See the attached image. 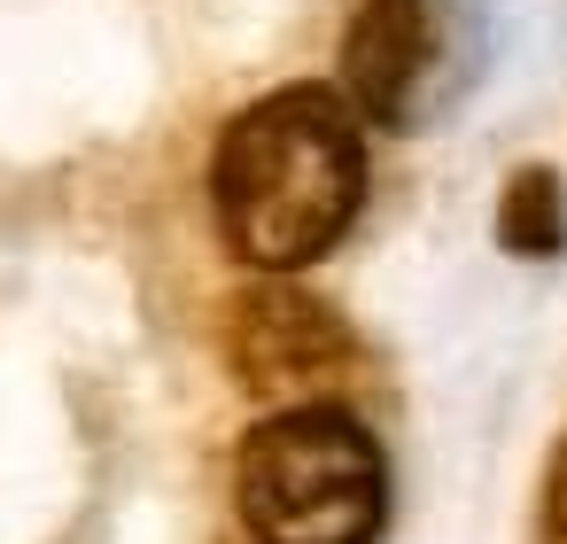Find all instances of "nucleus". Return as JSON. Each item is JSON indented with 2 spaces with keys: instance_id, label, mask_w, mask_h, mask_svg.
Here are the masks:
<instances>
[{
  "instance_id": "f257e3e1",
  "label": "nucleus",
  "mask_w": 567,
  "mask_h": 544,
  "mask_svg": "<svg viewBox=\"0 0 567 544\" xmlns=\"http://www.w3.org/2000/svg\"><path fill=\"white\" fill-rule=\"evenodd\" d=\"M365 203V125L342 102V86H272L249 102L210 156V218L218 242L265 273L288 280L319 265Z\"/></svg>"
},
{
  "instance_id": "7ed1b4c3",
  "label": "nucleus",
  "mask_w": 567,
  "mask_h": 544,
  "mask_svg": "<svg viewBox=\"0 0 567 544\" xmlns=\"http://www.w3.org/2000/svg\"><path fill=\"white\" fill-rule=\"evenodd\" d=\"M489 17L482 0H358L342 32V102L358 125L427 133L482 79Z\"/></svg>"
},
{
  "instance_id": "20e7f679",
  "label": "nucleus",
  "mask_w": 567,
  "mask_h": 544,
  "mask_svg": "<svg viewBox=\"0 0 567 544\" xmlns=\"http://www.w3.org/2000/svg\"><path fill=\"white\" fill-rule=\"evenodd\" d=\"M350 358V327L334 319V304L288 288V280H265L249 296L226 304V366L241 389H303L319 373H334Z\"/></svg>"
},
{
  "instance_id": "f03ea898",
  "label": "nucleus",
  "mask_w": 567,
  "mask_h": 544,
  "mask_svg": "<svg viewBox=\"0 0 567 544\" xmlns=\"http://www.w3.org/2000/svg\"><path fill=\"white\" fill-rule=\"evenodd\" d=\"M234 505L257 544H373L389 459L342 404H280L234 443Z\"/></svg>"
},
{
  "instance_id": "423d86ee",
  "label": "nucleus",
  "mask_w": 567,
  "mask_h": 544,
  "mask_svg": "<svg viewBox=\"0 0 567 544\" xmlns=\"http://www.w3.org/2000/svg\"><path fill=\"white\" fill-rule=\"evenodd\" d=\"M544 544H567V435L544 466Z\"/></svg>"
},
{
  "instance_id": "39448f33",
  "label": "nucleus",
  "mask_w": 567,
  "mask_h": 544,
  "mask_svg": "<svg viewBox=\"0 0 567 544\" xmlns=\"http://www.w3.org/2000/svg\"><path fill=\"white\" fill-rule=\"evenodd\" d=\"M497 242L513 257H559L567 249V187L551 164H520L497 195Z\"/></svg>"
}]
</instances>
